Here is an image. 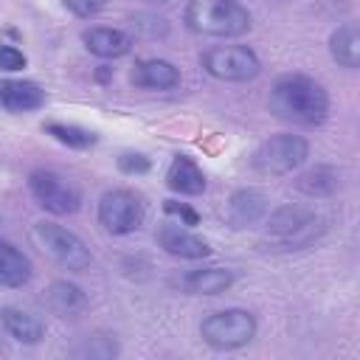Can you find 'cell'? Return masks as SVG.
Here are the masks:
<instances>
[{"label": "cell", "instance_id": "obj_4", "mask_svg": "<svg viewBox=\"0 0 360 360\" xmlns=\"http://www.w3.org/2000/svg\"><path fill=\"white\" fill-rule=\"evenodd\" d=\"M200 335L211 349L233 352V349L248 346L256 338V318H253V312L239 309V307L219 309V312H211L208 318H202Z\"/></svg>", "mask_w": 360, "mask_h": 360}, {"label": "cell", "instance_id": "obj_17", "mask_svg": "<svg viewBox=\"0 0 360 360\" xmlns=\"http://www.w3.org/2000/svg\"><path fill=\"white\" fill-rule=\"evenodd\" d=\"M31 276H34L31 259L20 248H14L11 242L0 239V287L20 290L31 281Z\"/></svg>", "mask_w": 360, "mask_h": 360}, {"label": "cell", "instance_id": "obj_6", "mask_svg": "<svg viewBox=\"0 0 360 360\" xmlns=\"http://www.w3.org/2000/svg\"><path fill=\"white\" fill-rule=\"evenodd\" d=\"M307 158H309L307 138L292 132H278L270 135L264 143H259V149L253 152V169L267 177H281L295 172Z\"/></svg>", "mask_w": 360, "mask_h": 360}, {"label": "cell", "instance_id": "obj_25", "mask_svg": "<svg viewBox=\"0 0 360 360\" xmlns=\"http://www.w3.org/2000/svg\"><path fill=\"white\" fill-rule=\"evenodd\" d=\"M163 211H166L169 217H177L180 225H197V222H200V214H197L191 205L177 202V200H166V202H163Z\"/></svg>", "mask_w": 360, "mask_h": 360}, {"label": "cell", "instance_id": "obj_3", "mask_svg": "<svg viewBox=\"0 0 360 360\" xmlns=\"http://www.w3.org/2000/svg\"><path fill=\"white\" fill-rule=\"evenodd\" d=\"M31 239L37 242V248H39L48 259H53V262H56L59 267H65V270H87L90 262H93L90 248H87L73 231H68L65 225L39 219V222H34V228H31Z\"/></svg>", "mask_w": 360, "mask_h": 360}, {"label": "cell", "instance_id": "obj_5", "mask_svg": "<svg viewBox=\"0 0 360 360\" xmlns=\"http://www.w3.org/2000/svg\"><path fill=\"white\" fill-rule=\"evenodd\" d=\"M267 233L284 245V248H307L309 242L318 239V233L323 231V219L307 208V205H295V202H287V205H278L270 217H267Z\"/></svg>", "mask_w": 360, "mask_h": 360}, {"label": "cell", "instance_id": "obj_8", "mask_svg": "<svg viewBox=\"0 0 360 360\" xmlns=\"http://www.w3.org/2000/svg\"><path fill=\"white\" fill-rule=\"evenodd\" d=\"M202 68L219 82H253L262 73V62L248 45H214L202 53Z\"/></svg>", "mask_w": 360, "mask_h": 360}, {"label": "cell", "instance_id": "obj_1", "mask_svg": "<svg viewBox=\"0 0 360 360\" xmlns=\"http://www.w3.org/2000/svg\"><path fill=\"white\" fill-rule=\"evenodd\" d=\"M267 107L287 124L318 127L329 115V93L318 79L307 73H284L273 82Z\"/></svg>", "mask_w": 360, "mask_h": 360}, {"label": "cell", "instance_id": "obj_13", "mask_svg": "<svg viewBox=\"0 0 360 360\" xmlns=\"http://www.w3.org/2000/svg\"><path fill=\"white\" fill-rule=\"evenodd\" d=\"M166 186L174 191V194H183V197H197L205 191L208 180H205V172L197 166L194 158L188 155H174L169 169H166Z\"/></svg>", "mask_w": 360, "mask_h": 360}, {"label": "cell", "instance_id": "obj_14", "mask_svg": "<svg viewBox=\"0 0 360 360\" xmlns=\"http://www.w3.org/2000/svg\"><path fill=\"white\" fill-rule=\"evenodd\" d=\"M42 304L53 315H59V318H76V315H82L87 309L90 301H87V292L79 284H73V281H53L45 290Z\"/></svg>", "mask_w": 360, "mask_h": 360}, {"label": "cell", "instance_id": "obj_21", "mask_svg": "<svg viewBox=\"0 0 360 360\" xmlns=\"http://www.w3.org/2000/svg\"><path fill=\"white\" fill-rule=\"evenodd\" d=\"M329 53L340 68L354 70L360 65V28H357V22H343L332 31Z\"/></svg>", "mask_w": 360, "mask_h": 360}, {"label": "cell", "instance_id": "obj_19", "mask_svg": "<svg viewBox=\"0 0 360 360\" xmlns=\"http://www.w3.org/2000/svg\"><path fill=\"white\" fill-rule=\"evenodd\" d=\"M340 186H343L340 169L326 166V163H321V166H315V169H309V172H304V174L295 177V188H298L301 194L312 197V200L332 197V194H338Z\"/></svg>", "mask_w": 360, "mask_h": 360}, {"label": "cell", "instance_id": "obj_22", "mask_svg": "<svg viewBox=\"0 0 360 360\" xmlns=\"http://www.w3.org/2000/svg\"><path fill=\"white\" fill-rule=\"evenodd\" d=\"M45 132H48L53 141L65 143L68 149H90V146H96V143H98V135H96L93 129L79 127V124L48 121V124H45Z\"/></svg>", "mask_w": 360, "mask_h": 360}, {"label": "cell", "instance_id": "obj_18", "mask_svg": "<svg viewBox=\"0 0 360 360\" xmlns=\"http://www.w3.org/2000/svg\"><path fill=\"white\" fill-rule=\"evenodd\" d=\"M233 284V270L228 267H200L180 278V287L188 295H219Z\"/></svg>", "mask_w": 360, "mask_h": 360}, {"label": "cell", "instance_id": "obj_23", "mask_svg": "<svg viewBox=\"0 0 360 360\" xmlns=\"http://www.w3.org/2000/svg\"><path fill=\"white\" fill-rule=\"evenodd\" d=\"M73 357H82V360H110L118 354V343L115 338H104V335H93V338H82L73 349H70Z\"/></svg>", "mask_w": 360, "mask_h": 360}, {"label": "cell", "instance_id": "obj_27", "mask_svg": "<svg viewBox=\"0 0 360 360\" xmlns=\"http://www.w3.org/2000/svg\"><path fill=\"white\" fill-rule=\"evenodd\" d=\"M65 6H68L70 14L87 20V17H96V14L107 6V0H65Z\"/></svg>", "mask_w": 360, "mask_h": 360}, {"label": "cell", "instance_id": "obj_20", "mask_svg": "<svg viewBox=\"0 0 360 360\" xmlns=\"http://www.w3.org/2000/svg\"><path fill=\"white\" fill-rule=\"evenodd\" d=\"M0 321H3L6 332H8V335L17 340V343L34 346V343H39V340L45 338V323H42L37 315L25 312V309L6 307V309L0 312Z\"/></svg>", "mask_w": 360, "mask_h": 360}, {"label": "cell", "instance_id": "obj_15", "mask_svg": "<svg viewBox=\"0 0 360 360\" xmlns=\"http://www.w3.org/2000/svg\"><path fill=\"white\" fill-rule=\"evenodd\" d=\"M82 42L84 48L93 53V56H101V59H118L124 53H129L132 48V39L129 34L118 31V28H107V25H93L82 34Z\"/></svg>", "mask_w": 360, "mask_h": 360}, {"label": "cell", "instance_id": "obj_16", "mask_svg": "<svg viewBox=\"0 0 360 360\" xmlns=\"http://www.w3.org/2000/svg\"><path fill=\"white\" fill-rule=\"evenodd\" d=\"M132 84L143 90H174L180 84V70L169 59H143L132 70Z\"/></svg>", "mask_w": 360, "mask_h": 360}, {"label": "cell", "instance_id": "obj_7", "mask_svg": "<svg viewBox=\"0 0 360 360\" xmlns=\"http://www.w3.org/2000/svg\"><path fill=\"white\" fill-rule=\"evenodd\" d=\"M28 191L39 208L56 217H70L82 208V191L73 180L53 169H34L28 174Z\"/></svg>", "mask_w": 360, "mask_h": 360}, {"label": "cell", "instance_id": "obj_11", "mask_svg": "<svg viewBox=\"0 0 360 360\" xmlns=\"http://www.w3.org/2000/svg\"><path fill=\"white\" fill-rule=\"evenodd\" d=\"M158 245L174 256V259H186V262H197V259H208L211 256V248L205 239L194 236L191 231L180 228V225H163L158 231Z\"/></svg>", "mask_w": 360, "mask_h": 360}, {"label": "cell", "instance_id": "obj_24", "mask_svg": "<svg viewBox=\"0 0 360 360\" xmlns=\"http://www.w3.org/2000/svg\"><path fill=\"white\" fill-rule=\"evenodd\" d=\"M118 169L124 174H146L152 169V160L141 152H124V155H118Z\"/></svg>", "mask_w": 360, "mask_h": 360}, {"label": "cell", "instance_id": "obj_12", "mask_svg": "<svg viewBox=\"0 0 360 360\" xmlns=\"http://www.w3.org/2000/svg\"><path fill=\"white\" fill-rule=\"evenodd\" d=\"M45 104V90L25 79H0V107L6 112H34Z\"/></svg>", "mask_w": 360, "mask_h": 360}, {"label": "cell", "instance_id": "obj_9", "mask_svg": "<svg viewBox=\"0 0 360 360\" xmlns=\"http://www.w3.org/2000/svg\"><path fill=\"white\" fill-rule=\"evenodd\" d=\"M143 217H146L143 202L129 188H110L98 200V225L112 236L138 231L143 225Z\"/></svg>", "mask_w": 360, "mask_h": 360}, {"label": "cell", "instance_id": "obj_2", "mask_svg": "<svg viewBox=\"0 0 360 360\" xmlns=\"http://www.w3.org/2000/svg\"><path fill=\"white\" fill-rule=\"evenodd\" d=\"M186 25L214 39H236L250 31V11L239 0H188Z\"/></svg>", "mask_w": 360, "mask_h": 360}, {"label": "cell", "instance_id": "obj_10", "mask_svg": "<svg viewBox=\"0 0 360 360\" xmlns=\"http://www.w3.org/2000/svg\"><path fill=\"white\" fill-rule=\"evenodd\" d=\"M267 217V197L256 188H239L225 205V219L231 228H248Z\"/></svg>", "mask_w": 360, "mask_h": 360}, {"label": "cell", "instance_id": "obj_26", "mask_svg": "<svg viewBox=\"0 0 360 360\" xmlns=\"http://www.w3.org/2000/svg\"><path fill=\"white\" fill-rule=\"evenodd\" d=\"M25 68V56L20 48L14 45H0V70H22Z\"/></svg>", "mask_w": 360, "mask_h": 360}]
</instances>
